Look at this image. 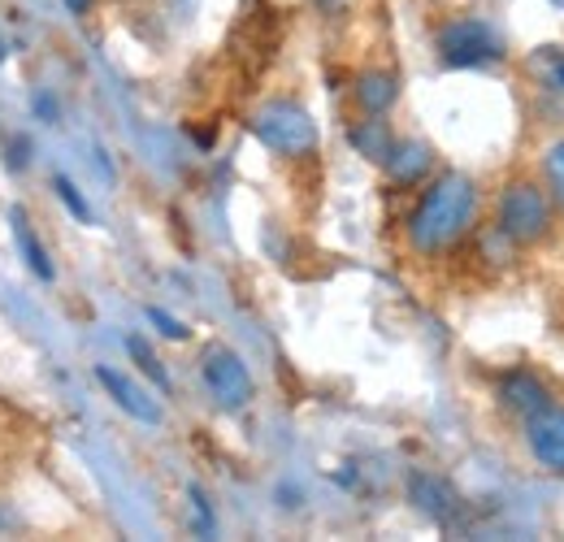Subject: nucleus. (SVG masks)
<instances>
[{
    "instance_id": "f257e3e1",
    "label": "nucleus",
    "mask_w": 564,
    "mask_h": 542,
    "mask_svg": "<svg viewBox=\"0 0 564 542\" xmlns=\"http://www.w3.org/2000/svg\"><path fill=\"white\" fill-rule=\"evenodd\" d=\"M478 204L482 192L469 174L460 170H443V174H430L422 187H417V200L409 208V221H404V239H409V252L434 261L443 252H452L478 221Z\"/></svg>"
},
{
    "instance_id": "f03ea898",
    "label": "nucleus",
    "mask_w": 564,
    "mask_h": 542,
    "mask_svg": "<svg viewBox=\"0 0 564 542\" xmlns=\"http://www.w3.org/2000/svg\"><path fill=\"white\" fill-rule=\"evenodd\" d=\"M556 226V200L534 178H512L495 200V235L512 248H534Z\"/></svg>"
},
{
    "instance_id": "7ed1b4c3",
    "label": "nucleus",
    "mask_w": 564,
    "mask_h": 542,
    "mask_svg": "<svg viewBox=\"0 0 564 542\" xmlns=\"http://www.w3.org/2000/svg\"><path fill=\"white\" fill-rule=\"evenodd\" d=\"M252 136L261 148H270L274 156L282 161H304V156H313L317 152V122H313V113L300 105V100H291V96H274V100H265L257 113H252Z\"/></svg>"
},
{
    "instance_id": "20e7f679",
    "label": "nucleus",
    "mask_w": 564,
    "mask_h": 542,
    "mask_svg": "<svg viewBox=\"0 0 564 542\" xmlns=\"http://www.w3.org/2000/svg\"><path fill=\"white\" fill-rule=\"evenodd\" d=\"M434 53H438V66L447 69H491L503 62V40L487 18L460 13V18L438 22Z\"/></svg>"
},
{
    "instance_id": "39448f33",
    "label": "nucleus",
    "mask_w": 564,
    "mask_h": 542,
    "mask_svg": "<svg viewBox=\"0 0 564 542\" xmlns=\"http://www.w3.org/2000/svg\"><path fill=\"white\" fill-rule=\"evenodd\" d=\"M200 387L221 412H243L257 395L248 360L230 343H205L200 347Z\"/></svg>"
},
{
    "instance_id": "423d86ee",
    "label": "nucleus",
    "mask_w": 564,
    "mask_h": 542,
    "mask_svg": "<svg viewBox=\"0 0 564 542\" xmlns=\"http://www.w3.org/2000/svg\"><path fill=\"white\" fill-rule=\"evenodd\" d=\"M409 503L422 517H430L434 525H443V530H452L460 521V512H465V499L456 495V486L447 477L430 474V469H413L409 474Z\"/></svg>"
},
{
    "instance_id": "0eeeda50",
    "label": "nucleus",
    "mask_w": 564,
    "mask_h": 542,
    "mask_svg": "<svg viewBox=\"0 0 564 542\" xmlns=\"http://www.w3.org/2000/svg\"><path fill=\"white\" fill-rule=\"evenodd\" d=\"M525 447L539 469L564 477V408L547 404L525 421Z\"/></svg>"
},
{
    "instance_id": "6e6552de",
    "label": "nucleus",
    "mask_w": 564,
    "mask_h": 542,
    "mask_svg": "<svg viewBox=\"0 0 564 542\" xmlns=\"http://www.w3.org/2000/svg\"><path fill=\"white\" fill-rule=\"evenodd\" d=\"M495 404L503 408L512 421H530L534 412H543V408L552 404V391H547V382H543L539 373H530V369H508V373L495 382Z\"/></svg>"
},
{
    "instance_id": "1a4fd4ad",
    "label": "nucleus",
    "mask_w": 564,
    "mask_h": 542,
    "mask_svg": "<svg viewBox=\"0 0 564 542\" xmlns=\"http://www.w3.org/2000/svg\"><path fill=\"white\" fill-rule=\"evenodd\" d=\"M391 187H404V192H417L425 178L434 174V148L425 139H395L391 156L382 161Z\"/></svg>"
},
{
    "instance_id": "9d476101",
    "label": "nucleus",
    "mask_w": 564,
    "mask_h": 542,
    "mask_svg": "<svg viewBox=\"0 0 564 542\" xmlns=\"http://www.w3.org/2000/svg\"><path fill=\"white\" fill-rule=\"evenodd\" d=\"M96 382H100V391L122 408L131 421H140V425H161V408H156V400H148V391L135 387L122 369H113V365H96Z\"/></svg>"
},
{
    "instance_id": "9b49d317",
    "label": "nucleus",
    "mask_w": 564,
    "mask_h": 542,
    "mask_svg": "<svg viewBox=\"0 0 564 542\" xmlns=\"http://www.w3.org/2000/svg\"><path fill=\"white\" fill-rule=\"evenodd\" d=\"M9 230H13V243H18V257L26 261V270L35 273L40 282H57V265H53V252L44 248L40 230L31 226V213L22 204L9 208Z\"/></svg>"
},
{
    "instance_id": "f8f14e48",
    "label": "nucleus",
    "mask_w": 564,
    "mask_h": 542,
    "mask_svg": "<svg viewBox=\"0 0 564 542\" xmlns=\"http://www.w3.org/2000/svg\"><path fill=\"white\" fill-rule=\"evenodd\" d=\"M352 100L360 113H391L400 100V74L395 69H360L352 83Z\"/></svg>"
},
{
    "instance_id": "ddd939ff",
    "label": "nucleus",
    "mask_w": 564,
    "mask_h": 542,
    "mask_svg": "<svg viewBox=\"0 0 564 542\" xmlns=\"http://www.w3.org/2000/svg\"><path fill=\"white\" fill-rule=\"evenodd\" d=\"M395 131H391V122H387V113H360L352 127H348V143H352V152H360L365 161H373V165H382L387 156H391V148H395Z\"/></svg>"
},
{
    "instance_id": "4468645a",
    "label": "nucleus",
    "mask_w": 564,
    "mask_h": 542,
    "mask_svg": "<svg viewBox=\"0 0 564 542\" xmlns=\"http://www.w3.org/2000/svg\"><path fill=\"white\" fill-rule=\"evenodd\" d=\"M127 351H131V360H135V369H140L143 378L156 387V391H170V373H165V365H161V356L152 351V343L143 339V335H131L127 339Z\"/></svg>"
},
{
    "instance_id": "2eb2a0df",
    "label": "nucleus",
    "mask_w": 564,
    "mask_h": 542,
    "mask_svg": "<svg viewBox=\"0 0 564 542\" xmlns=\"http://www.w3.org/2000/svg\"><path fill=\"white\" fill-rule=\"evenodd\" d=\"M543 187L556 200V208H564V139L543 148Z\"/></svg>"
},
{
    "instance_id": "dca6fc26",
    "label": "nucleus",
    "mask_w": 564,
    "mask_h": 542,
    "mask_svg": "<svg viewBox=\"0 0 564 542\" xmlns=\"http://www.w3.org/2000/svg\"><path fill=\"white\" fill-rule=\"evenodd\" d=\"M53 196H57V200L66 204V213H70L74 221H83V226H87V221H96V213H91V204L83 200V192L74 187V178H70V174H53Z\"/></svg>"
},
{
    "instance_id": "f3484780",
    "label": "nucleus",
    "mask_w": 564,
    "mask_h": 542,
    "mask_svg": "<svg viewBox=\"0 0 564 542\" xmlns=\"http://www.w3.org/2000/svg\"><path fill=\"white\" fill-rule=\"evenodd\" d=\"M4 165H9L13 174H22V170L31 165V139H26V136L4 139Z\"/></svg>"
},
{
    "instance_id": "a211bd4d",
    "label": "nucleus",
    "mask_w": 564,
    "mask_h": 542,
    "mask_svg": "<svg viewBox=\"0 0 564 542\" xmlns=\"http://www.w3.org/2000/svg\"><path fill=\"white\" fill-rule=\"evenodd\" d=\"M148 322H152V326H156V330H161L165 339H174V343H183L187 335H192V330H187V326H183L178 317H170V313H165V308H156V304L148 308Z\"/></svg>"
},
{
    "instance_id": "6ab92c4d",
    "label": "nucleus",
    "mask_w": 564,
    "mask_h": 542,
    "mask_svg": "<svg viewBox=\"0 0 564 542\" xmlns=\"http://www.w3.org/2000/svg\"><path fill=\"white\" fill-rule=\"evenodd\" d=\"M192 503H196V525H200V534H213V508L200 486H192Z\"/></svg>"
},
{
    "instance_id": "aec40b11",
    "label": "nucleus",
    "mask_w": 564,
    "mask_h": 542,
    "mask_svg": "<svg viewBox=\"0 0 564 542\" xmlns=\"http://www.w3.org/2000/svg\"><path fill=\"white\" fill-rule=\"evenodd\" d=\"M547 69H552V83L564 91V53L561 48H547Z\"/></svg>"
},
{
    "instance_id": "412c9836",
    "label": "nucleus",
    "mask_w": 564,
    "mask_h": 542,
    "mask_svg": "<svg viewBox=\"0 0 564 542\" xmlns=\"http://www.w3.org/2000/svg\"><path fill=\"white\" fill-rule=\"evenodd\" d=\"M35 113L48 118V122H57V100L53 96H35Z\"/></svg>"
},
{
    "instance_id": "4be33fe9",
    "label": "nucleus",
    "mask_w": 564,
    "mask_h": 542,
    "mask_svg": "<svg viewBox=\"0 0 564 542\" xmlns=\"http://www.w3.org/2000/svg\"><path fill=\"white\" fill-rule=\"evenodd\" d=\"M62 4H66V13H70V18H87V13L96 9V0H62Z\"/></svg>"
},
{
    "instance_id": "5701e85b",
    "label": "nucleus",
    "mask_w": 564,
    "mask_h": 542,
    "mask_svg": "<svg viewBox=\"0 0 564 542\" xmlns=\"http://www.w3.org/2000/svg\"><path fill=\"white\" fill-rule=\"evenodd\" d=\"M547 4H556V9H564V0H547Z\"/></svg>"
}]
</instances>
